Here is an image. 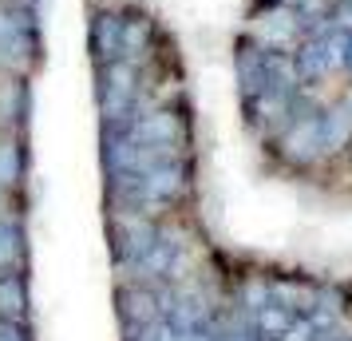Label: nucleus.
<instances>
[{"label": "nucleus", "mask_w": 352, "mask_h": 341, "mask_svg": "<svg viewBox=\"0 0 352 341\" xmlns=\"http://www.w3.org/2000/svg\"><path fill=\"white\" fill-rule=\"evenodd\" d=\"M336 20L340 24H352V0H336Z\"/></svg>", "instance_id": "nucleus-7"}, {"label": "nucleus", "mask_w": 352, "mask_h": 341, "mask_svg": "<svg viewBox=\"0 0 352 341\" xmlns=\"http://www.w3.org/2000/svg\"><path fill=\"white\" fill-rule=\"evenodd\" d=\"M336 80L344 92H352V24H340V72Z\"/></svg>", "instance_id": "nucleus-4"}, {"label": "nucleus", "mask_w": 352, "mask_h": 341, "mask_svg": "<svg viewBox=\"0 0 352 341\" xmlns=\"http://www.w3.org/2000/svg\"><path fill=\"white\" fill-rule=\"evenodd\" d=\"M123 341H166V325L162 322L131 325V329H123Z\"/></svg>", "instance_id": "nucleus-5"}, {"label": "nucleus", "mask_w": 352, "mask_h": 341, "mask_svg": "<svg viewBox=\"0 0 352 341\" xmlns=\"http://www.w3.org/2000/svg\"><path fill=\"white\" fill-rule=\"evenodd\" d=\"M0 341H32V325L0 313Z\"/></svg>", "instance_id": "nucleus-6"}, {"label": "nucleus", "mask_w": 352, "mask_h": 341, "mask_svg": "<svg viewBox=\"0 0 352 341\" xmlns=\"http://www.w3.org/2000/svg\"><path fill=\"white\" fill-rule=\"evenodd\" d=\"M24 147H20L16 135H8V139H0V187L4 191H16L20 183H24Z\"/></svg>", "instance_id": "nucleus-3"}, {"label": "nucleus", "mask_w": 352, "mask_h": 341, "mask_svg": "<svg viewBox=\"0 0 352 341\" xmlns=\"http://www.w3.org/2000/svg\"><path fill=\"white\" fill-rule=\"evenodd\" d=\"M28 274H0V313L28 322Z\"/></svg>", "instance_id": "nucleus-2"}, {"label": "nucleus", "mask_w": 352, "mask_h": 341, "mask_svg": "<svg viewBox=\"0 0 352 341\" xmlns=\"http://www.w3.org/2000/svg\"><path fill=\"white\" fill-rule=\"evenodd\" d=\"M257 4H293V0H257Z\"/></svg>", "instance_id": "nucleus-8"}, {"label": "nucleus", "mask_w": 352, "mask_h": 341, "mask_svg": "<svg viewBox=\"0 0 352 341\" xmlns=\"http://www.w3.org/2000/svg\"><path fill=\"white\" fill-rule=\"evenodd\" d=\"M0 274H28V238L12 214H0Z\"/></svg>", "instance_id": "nucleus-1"}]
</instances>
